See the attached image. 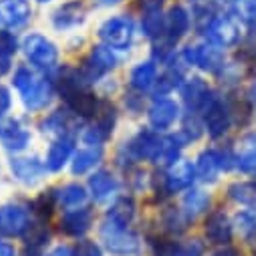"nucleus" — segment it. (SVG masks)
<instances>
[{
    "mask_svg": "<svg viewBox=\"0 0 256 256\" xmlns=\"http://www.w3.org/2000/svg\"><path fill=\"white\" fill-rule=\"evenodd\" d=\"M12 85L18 91L24 109L28 111H42L54 97V85L44 75L36 73L34 69L20 65L14 71Z\"/></svg>",
    "mask_w": 256,
    "mask_h": 256,
    "instance_id": "f257e3e1",
    "label": "nucleus"
},
{
    "mask_svg": "<svg viewBox=\"0 0 256 256\" xmlns=\"http://www.w3.org/2000/svg\"><path fill=\"white\" fill-rule=\"evenodd\" d=\"M101 244L113 256H136L142 250V238L132 230V226L117 224L109 218L99 228Z\"/></svg>",
    "mask_w": 256,
    "mask_h": 256,
    "instance_id": "f03ea898",
    "label": "nucleus"
},
{
    "mask_svg": "<svg viewBox=\"0 0 256 256\" xmlns=\"http://www.w3.org/2000/svg\"><path fill=\"white\" fill-rule=\"evenodd\" d=\"M182 62L188 67H196L204 73H218L222 69V65L226 62V56H224V50L216 44H212L210 40H198L194 44H188L182 54H180Z\"/></svg>",
    "mask_w": 256,
    "mask_h": 256,
    "instance_id": "7ed1b4c3",
    "label": "nucleus"
},
{
    "mask_svg": "<svg viewBox=\"0 0 256 256\" xmlns=\"http://www.w3.org/2000/svg\"><path fill=\"white\" fill-rule=\"evenodd\" d=\"M26 60L30 62L32 67L40 69V71H52L56 65H58V48L56 44L38 34V32H32V34H26L22 38V44H20Z\"/></svg>",
    "mask_w": 256,
    "mask_h": 256,
    "instance_id": "20e7f679",
    "label": "nucleus"
},
{
    "mask_svg": "<svg viewBox=\"0 0 256 256\" xmlns=\"http://www.w3.org/2000/svg\"><path fill=\"white\" fill-rule=\"evenodd\" d=\"M99 38L113 50H130L136 38V22L125 16H111L99 26Z\"/></svg>",
    "mask_w": 256,
    "mask_h": 256,
    "instance_id": "39448f33",
    "label": "nucleus"
},
{
    "mask_svg": "<svg viewBox=\"0 0 256 256\" xmlns=\"http://www.w3.org/2000/svg\"><path fill=\"white\" fill-rule=\"evenodd\" d=\"M127 156L134 162H152L160 166V158H162V150H164V136H160V132L156 130H140L130 144L125 146Z\"/></svg>",
    "mask_w": 256,
    "mask_h": 256,
    "instance_id": "423d86ee",
    "label": "nucleus"
},
{
    "mask_svg": "<svg viewBox=\"0 0 256 256\" xmlns=\"http://www.w3.org/2000/svg\"><path fill=\"white\" fill-rule=\"evenodd\" d=\"M204 38L210 40L212 44L220 46L222 50L234 48L242 40V30H240V20L232 14H218L210 24L202 30Z\"/></svg>",
    "mask_w": 256,
    "mask_h": 256,
    "instance_id": "0eeeda50",
    "label": "nucleus"
},
{
    "mask_svg": "<svg viewBox=\"0 0 256 256\" xmlns=\"http://www.w3.org/2000/svg\"><path fill=\"white\" fill-rule=\"evenodd\" d=\"M204 132L212 140H222L234 125V107L228 99L216 97L214 103L204 111Z\"/></svg>",
    "mask_w": 256,
    "mask_h": 256,
    "instance_id": "6e6552de",
    "label": "nucleus"
},
{
    "mask_svg": "<svg viewBox=\"0 0 256 256\" xmlns=\"http://www.w3.org/2000/svg\"><path fill=\"white\" fill-rule=\"evenodd\" d=\"M180 91H182V101L192 115H204V111L216 99V93L212 91L208 81H204L202 77L186 79L184 85L180 87Z\"/></svg>",
    "mask_w": 256,
    "mask_h": 256,
    "instance_id": "1a4fd4ad",
    "label": "nucleus"
},
{
    "mask_svg": "<svg viewBox=\"0 0 256 256\" xmlns=\"http://www.w3.org/2000/svg\"><path fill=\"white\" fill-rule=\"evenodd\" d=\"M148 121L152 130L164 134L170 132L176 123L182 121V105L170 97H156L148 109Z\"/></svg>",
    "mask_w": 256,
    "mask_h": 256,
    "instance_id": "9d476101",
    "label": "nucleus"
},
{
    "mask_svg": "<svg viewBox=\"0 0 256 256\" xmlns=\"http://www.w3.org/2000/svg\"><path fill=\"white\" fill-rule=\"evenodd\" d=\"M30 212L20 204H6L0 208V234L22 238L30 230Z\"/></svg>",
    "mask_w": 256,
    "mask_h": 256,
    "instance_id": "9b49d317",
    "label": "nucleus"
},
{
    "mask_svg": "<svg viewBox=\"0 0 256 256\" xmlns=\"http://www.w3.org/2000/svg\"><path fill=\"white\" fill-rule=\"evenodd\" d=\"M30 132L22 125L20 119H0V144L12 154H20L30 146Z\"/></svg>",
    "mask_w": 256,
    "mask_h": 256,
    "instance_id": "f8f14e48",
    "label": "nucleus"
},
{
    "mask_svg": "<svg viewBox=\"0 0 256 256\" xmlns=\"http://www.w3.org/2000/svg\"><path fill=\"white\" fill-rule=\"evenodd\" d=\"M196 180H198L196 166L188 160H178L176 164H172L168 168V174L164 178V186H166L168 194H180V192L190 190Z\"/></svg>",
    "mask_w": 256,
    "mask_h": 256,
    "instance_id": "ddd939ff",
    "label": "nucleus"
},
{
    "mask_svg": "<svg viewBox=\"0 0 256 256\" xmlns=\"http://www.w3.org/2000/svg\"><path fill=\"white\" fill-rule=\"evenodd\" d=\"M10 172L16 182L30 188V186H36L44 178L46 166L36 156H16L10 160Z\"/></svg>",
    "mask_w": 256,
    "mask_h": 256,
    "instance_id": "4468645a",
    "label": "nucleus"
},
{
    "mask_svg": "<svg viewBox=\"0 0 256 256\" xmlns=\"http://www.w3.org/2000/svg\"><path fill=\"white\" fill-rule=\"evenodd\" d=\"M62 99L67 101V107L79 117V119H95L101 109V101L89 91V87H77L69 91L67 95H62Z\"/></svg>",
    "mask_w": 256,
    "mask_h": 256,
    "instance_id": "2eb2a0df",
    "label": "nucleus"
},
{
    "mask_svg": "<svg viewBox=\"0 0 256 256\" xmlns=\"http://www.w3.org/2000/svg\"><path fill=\"white\" fill-rule=\"evenodd\" d=\"M119 190H121L119 180L107 170H99L89 178V194L99 204H107L111 200H117Z\"/></svg>",
    "mask_w": 256,
    "mask_h": 256,
    "instance_id": "dca6fc26",
    "label": "nucleus"
},
{
    "mask_svg": "<svg viewBox=\"0 0 256 256\" xmlns=\"http://www.w3.org/2000/svg\"><path fill=\"white\" fill-rule=\"evenodd\" d=\"M206 240L216 246H230L234 238V224L224 212H212L204 226Z\"/></svg>",
    "mask_w": 256,
    "mask_h": 256,
    "instance_id": "f3484780",
    "label": "nucleus"
},
{
    "mask_svg": "<svg viewBox=\"0 0 256 256\" xmlns=\"http://www.w3.org/2000/svg\"><path fill=\"white\" fill-rule=\"evenodd\" d=\"M75 156V136H65V138H56L52 142V146L48 148L46 152V158H44V166H46V172H60L65 168Z\"/></svg>",
    "mask_w": 256,
    "mask_h": 256,
    "instance_id": "a211bd4d",
    "label": "nucleus"
},
{
    "mask_svg": "<svg viewBox=\"0 0 256 256\" xmlns=\"http://www.w3.org/2000/svg\"><path fill=\"white\" fill-rule=\"evenodd\" d=\"M236 170L244 176H256V132L242 136L234 146Z\"/></svg>",
    "mask_w": 256,
    "mask_h": 256,
    "instance_id": "6ab92c4d",
    "label": "nucleus"
},
{
    "mask_svg": "<svg viewBox=\"0 0 256 256\" xmlns=\"http://www.w3.org/2000/svg\"><path fill=\"white\" fill-rule=\"evenodd\" d=\"M196 176L204 184H216L220 174H224V164H222V152L216 148L204 150L198 160H196Z\"/></svg>",
    "mask_w": 256,
    "mask_h": 256,
    "instance_id": "aec40b11",
    "label": "nucleus"
},
{
    "mask_svg": "<svg viewBox=\"0 0 256 256\" xmlns=\"http://www.w3.org/2000/svg\"><path fill=\"white\" fill-rule=\"evenodd\" d=\"M32 16L28 0H0V22L10 28L24 26Z\"/></svg>",
    "mask_w": 256,
    "mask_h": 256,
    "instance_id": "412c9836",
    "label": "nucleus"
},
{
    "mask_svg": "<svg viewBox=\"0 0 256 256\" xmlns=\"http://www.w3.org/2000/svg\"><path fill=\"white\" fill-rule=\"evenodd\" d=\"M93 226V212L89 208L71 210L60 220V232L71 238H83Z\"/></svg>",
    "mask_w": 256,
    "mask_h": 256,
    "instance_id": "4be33fe9",
    "label": "nucleus"
},
{
    "mask_svg": "<svg viewBox=\"0 0 256 256\" xmlns=\"http://www.w3.org/2000/svg\"><path fill=\"white\" fill-rule=\"evenodd\" d=\"M166 30V16L162 12V2L160 0H150L144 6V18H142V32L150 40L162 38Z\"/></svg>",
    "mask_w": 256,
    "mask_h": 256,
    "instance_id": "5701e85b",
    "label": "nucleus"
},
{
    "mask_svg": "<svg viewBox=\"0 0 256 256\" xmlns=\"http://www.w3.org/2000/svg\"><path fill=\"white\" fill-rule=\"evenodd\" d=\"M54 198H56V206H60L65 212H71V210L85 208L89 200V192L81 184H67L54 190Z\"/></svg>",
    "mask_w": 256,
    "mask_h": 256,
    "instance_id": "b1692460",
    "label": "nucleus"
},
{
    "mask_svg": "<svg viewBox=\"0 0 256 256\" xmlns=\"http://www.w3.org/2000/svg\"><path fill=\"white\" fill-rule=\"evenodd\" d=\"M158 83V67L154 60H144L132 69L130 73V87L134 91H138L140 95L152 91Z\"/></svg>",
    "mask_w": 256,
    "mask_h": 256,
    "instance_id": "393cba45",
    "label": "nucleus"
},
{
    "mask_svg": "<svg viewBox=\"0 0 256 256\" xmlns=\"http://www.w3.org/2000/svg\"><path fill=\"white\" fill-rule=\"evenodd\" d=\"M75 119H79V117H77L71 109H69V111L58 109V111L50 113V115L40 123L42 134H48V136H52L54 140H56V138H65V136H73V121H75Z\"/></svg>",
    "mask_w": 256,
    "mask_h": 256,
    "instance_id": "a878e982",
    "label": "nucleus"
},
{
    "mask_svg": "<svg viewBox=\"0 0 256 256\" xmlns=\"http://www.w3.org/2000/svg\"><path fill=\"white\" fill-rule=\"evenodd\" d=\"M212 204V196L208 194L206 190H200V188H190L186 190V194H184V200H182V210L184 214L188 216L190 222H194L200 214L208 212Z\"/></svg>",
    "mask_w": 256,
    "mask_h": 256,
    "instance_id": "bb28decb",
    "label": "nucleus"
},
{
    "mask_svg": "<svg viewBox=\"0 0 256 256\" xmlns=\"http://www.w3.org/2000/svg\"><path fill=\"white\" fill-rule=\"evenodd\" d=\"M101 160H103V146L85 144V148L75 152V156L71 160V172H73V176H85L91 170H95Z\"/></svg>",
    "mask_w": 256,
    "mask_h": 256,
    "instance_id": "cd10ccee",
    "label": "nucleus"
},
{
    "mask_svg": "<svg viewBox=\"0 0 256 256\" xmlns=\"http://www.w3.org/2000/svg\"><path fill=\"white\" fill-rule=\"evenodd\" d=\"M85 20V6L79 0H71V2L62 4L54 14H52V24L58 30L75 28Z\"/></svg>",
    "mask_w": 256,
    "mask_h": 256,
    "instance_id": "c85d7f7f",
    "label": "nucleus"
},
{
    "mask_svg": "<svg viewBox=\"0 0 256 256\" xmlns=\"http://www.w3.org/2000/svg\"><path fill=\"white\" fill-rule=\"evenodd\" d=\"M228 198L244 208H256V180L230 184Z\"/></svg>",
    "mask_w": 256,
    "mask_h": 256,
    "instance_id": "c756f323",
    "label": "nucleus"
},
{
    "mask_svg": "<svg viewBox=\"0 0 256 256\" xmlns=\"http://www.w3.org/2000/svg\"><path fill=\"white\" fill-rule=\"evenodd\" d=\"M136 214H138V208H136L134 198H117L105 218L117 224H123V226H132V222L136 220Z\"/></svg>",
    "mask_w": 256,
    "mask_h": 256,
    "instance_id": "7c9ffc66",
    "label": "nucleus"
},
{
    "mask_svg": "<svg viewBox=\"0 0 256 256\" xmlns=\"http://www.w3.org/2000/svg\"><path fill=\"white\" fill-rule=\"evenodd\" d=\"M232 224H234V230H238V234L244 240L256 242V208L238 210Z\"/></svg>",
    "mask_w": 256,
    "mask_h": 256,
    "instance_id": "2f4dec72",
    "label": "nucleus"
},
{
    "mask_svg": "<svg viewBox=\"0 0 256 256\" xmlns=\"http://www.w3.org/2000/svg\"><path fill=\"white\" fill-rule=\"evenodd\" d=\"M184 71H182V67H174V65H170L168 69H166V73H162L160 77H158V83H156V93H158V97H166V95H170L172 91H176V89H180L182 85H184Z\"/></svg>",
    "mask_w": 256,
    "mask_h": 256,
    "instance_id": "473e14b6",
    "label": "nucleus"
},
{
    "mask_svg": "<svg viewBox=\"0 0 256 256\" xmlns=\"http://www.w3.org/2000/svg\"><path fill=\"white\" fill-rule=\"evenodd\" d=\"M89 60L93 62V65H95L103 75L109 73V71H113V69L117 67V62H119L117 52H115L111 46H107V44H97V46H93Z\"/></svg>",
    "mask_w": 256,
    "mask_h": 256,
    "instance_id": "72a5a7b5",
    "label": "nucleus"
},
{
    "mask_svg": "<svg viewBox=\"0 0 256 256\" xmlns=\"http://www.w3.org/2000/svg\"><path fill=\"white\" fill-rule=\"evenodd\" d=\"M162 224H164V228H166L170 234L180 236L182 232H186L190 220H188V216L184 214L182 208H168V210L162 214Z\"/></svg>",
    "mask_w": 256,
    "mask_h": 256,
    "instance_id": "f704fd0d",
    "label": "nucleus"
},
{
    "mask_svg": "<svg viewBox=\"0 0 256 256\" xmlns=\"http://www.w3.org/2000/svg\"><path fill=\"white\" fill-rule=\"evenodd\" d=\"M232 14L244 24H256V0H230Z\"/></svg>",
    "mask_w": 256,
    "mask_h": 256,
    "instance_id": "c9c22d12",
    "label": "nucleus"
},
{
    "mask_svg": "<svg viewBox=\"0 0 256 256\" xmlns=\"http://www.w3.org/2000/svg\"><path fill=\"white\" fill-rule=\"evenodd\" d=\"M54 206H56V198H54V190H52V192H48V194L38 196L32 202V212L36 216H40V218H48L50 212L54 210Z\"/></svg>",
    "mask_w": 256,
    "mask_h": 256,
    "instance_id": "e433bc0d",
    "label": "nucleus"
},
{
    "mask_svg": "<svg viewBox=\"0 0 256 256\" xmlns=\"http://www.w3.org/2000/svg\"><path fill=\"white\" fill-rule=\"evenodd\" d=\"M18 50V40L10 30H0V54L2 56H12Z\"/></svg>",
    "mask_w": 256,
    "mask_h": 256,
    "instance_id": "4c0bfd02",
    "label": "nucleus"
},
{
    "mask_svg": "<svg viewBox=\"0 0 256 256\" xmlns=\"http://www.w3.org/2000/svg\"><path fill=\"white\" fill-rule=\"evenodd\" d=\"M73 254H75V256H103V250H101V246H99L97 242H93V240H81V242L75 246Z\"/></svg>",
    "mask_w": 256,
    "mask_h": 256,
    "instance_id": "58836bf2",
    "label": "nucleus"
},
{
    "mask_svg": "<svg viewBox=\"0 0 256 256\" xmlns=\"http://www.w3.org/2000/svg\"><path fill=\"white\" fill-rule=\"evenodd\" d=\"M10 107H12V95H10L8 87L0 85V119H4L8 115Z\"/></svg>",
    "mask_w": 256,
    "mask_h": 256,
    "instance_id": "ea45409f",
    "label": "nucleus"
},
{
    "mask_svg": "<svg viewBox=\"0 0 256 256\" xmlns=\"http://www.w3.org/2000/svg\"><path fill=\"white\" fill-rule=\"evenodd\" d=\"M246 101L250 103L252 111H256V81H252V83H250L248 93H246Z\"/></svg>",
    "mask_w": 256,
    "mask_h": 256,
    "instance_id": "a19ab883",
    "label": "nucleus"
},
{
    "mask_svg": "<svg viewBox=\"0 0 256 256\" xmlns=\"http://www.w3.org/2000/svg\"><path fill=\"white\" fill-rule=\"evenodd\" d=\"M46 256H75V254H73V250H71L69 246H56V248H52Z\"/></svg>",
    "mask_w": 256,
    "mask_h": 256,
    "instance_id": "79ce46f5",
    "label": "nucleus"
},
{
    "mask_svg": "<svg viewBox=\"0 0 256 256\" xmlns=\"http://www.w3.org/2000/svg\"><path fill=\"white\" fill-rule=\"evenodd\" d=\"M0 256H16V250L12 244L6 242H0Z\"/></svg>",
    "mask_w": 256,
    "mask_h": 256,
    "instance_id": "37998d69",
    "label": "nucleus"
},
{
    "mask_svg": "<svg viewBox=\"0 0 256 256\" xmlns=\"http://www.w3.org/2000/svg\"><path fill=\"white\" fill-rule=\"evenodd\" d=\"M8 71H10V58L0 54V77H4Z\"/></svg>",
    "mask_w": 256,
    "mask_h": 256,
    "instance_id": "c03bdc74",
    "label": "nucleus"
},
{
    "mask_svg": "<svg viewBox=\"0 0 256 256\" xmlns=\"http://www.w3.org/2000/svg\"><path fill=\"white\" fill-rule=\"evenodd\" d=\"M210 256H238V252H236L234 248H230V246H222L220 250H216V252L210 254Z\"/></svg>",
    "mask_w": 256,
    "mask_h": 256,
    "instance_id": "a18cd8bd",
    "label": "nucleus"
},
{
    "mask_svg": "<svg viewBox=\"0 0 256 256\" xmlns=\"http://www.w3.org/2000/svg\"><path fill=\"white\" fill-rule=\"evenodd\" d=\"M38 2H42V4H44V2H50V0H38Z\"/></svg>",
    "mask_w": 256,
    "mask_h": 256,
    "instance_id": "49530a36",
    "label": "nucleus"
}]
</instances>
